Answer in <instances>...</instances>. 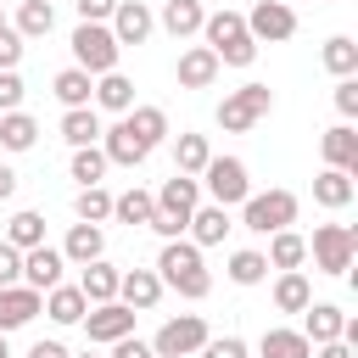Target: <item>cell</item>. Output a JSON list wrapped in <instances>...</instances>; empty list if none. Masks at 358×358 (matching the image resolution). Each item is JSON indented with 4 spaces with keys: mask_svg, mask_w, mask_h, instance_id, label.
I'll use <instances>...</instances> for the list:
<instances>
[{
    "mask_svg": "<svg viewBox=\"0 0 358 358\" xmlns=\"http://www.w3.org/2000/svg\"><path fill=\"white\" fill-rule=\"evenodd\" d=\"M319 62H324V73H336V78H358V45H352L347 34H336V39H324V50H319Z\"/></svg>",
    "mask_w": 358,
    "mask_h": 358,
    "instance_id": "74e56055",
    "label": "cell"
},
{
    "mask_svg": "<svg viewBox=\"0 0 358 358\" xmlns=\"http://www.w3.org/2000/svg\"><path fill=\"white\" fill-rule=\"evenodd\" d=\"M117 302H123L129 313H151V308L162 302L157 268H123V274H117Z\"/></svg>",
    "mask_w": 358,
    "mask_h": 358,
    "instance_id": "4fadbf2b",
    "label": "cell"
},
{
    "mask_svg": "<svg viewBox=\"0 0 358 358\" xmlns=\"http://www.w3.org/2000/svg\"><path fill=\"white\" fill-rule=\"evenodd\" d=\"M296 190H285V185H274V190H252L246 201H241V229H252V235H274V229H291L296 224Z\"/></svg>",
    "mask_w": 358,
    "mask_h": 358,
    "instance_id": "3957f363",
    "label": "cell"
},
{
    "mask_svg": "<svg viewBox=\"0 0 358 358\" xmlns=\"http://www.w3.org/2000/svg\"><path fill=\"white\" fill-rule=\"evenodd\" d=\"M28 358H73V352H67L62 341H34V347H28Z\"/></svg>",
    "mask_w": 358,
    "mask_h": 358,
    "instance_id": "681fc988",
    "label": "cell"
},
{
    "mask_svg": "<svg viewBox=\"0 0 358 358\" xmlns=\"http://www.w3.org/2000/svg\"><path fill=\"white\" fill-rule=\"evenodd\" d=\"M173 39H190V34H201V22H207V11H201V0H162V17H157Z\"/></svg>",
    "mask_w": 358,
    "mask_h": 358,
    "instance_id": "4316f807",
    "label": "cell"
},
{
    "mask_svg": "<svg viewBox=\"0 0 358 358\" xmlns=\"http://www.w3.org/2000/svg\"><path fill=\"white\" fill-rule=\"evenodd\" d=\"M173 78H179V90H213V78H218V56H213L207 45H185L179 62H173Z\"/></svg>",
    "mask_w": 358,
    "mask_h": 358,
    "instance_id": "2e32d148",
    "label": "cell"
},
{
    "mask_svg": "<svg viewBox=\"0 0 358 358\" xmlns=\"http://www.w3.org/2000/svg\"><path fill=\"white\" fill-rule=\"evenodd\" d=\"M268 112H274V90H268V84H241V90H229V95L218 101V129H224V134H246V129H257Z\"/></svg>",
    "mask_w": 358,
    "mask_h": 358,
    "instance_id": "277c9868",
    "label": "cell"
},
{
    "mask_svg": "<svg viewBox=\"0 0 358 358\" xmlns=\"http://www.w3.org/2000/svg\"><path fill=\"white\" fill-rule=\"evenodd\" d=\"M62 140L78 151V145H101V112L95 106H73L62 112Z\"/></svg>",
    "mask_w": 358,
    "mask_h": 358,
    "instance_id": "f1b7e54d",
    "label": "cell"
},
{
    "mask_svg": "<svg viewBox=\"0 0 358 358\" xmlns=\"http://www.w3.org/2000/svg\"><path fill=\"white\" fill-rule=\"evenodd\" d=\"M0 358H11V347H6V336H0Z\"/></svg>",
    "mask_w": 358,
    "mask_h": 358,
    "instance_id": "f5cc1de1",
    "label": "cell"
},
{
    "mask_svg": "<svg viewBox=\"0 0 358 358\" xmlns=\"http://www.w3.org/2000/svg\"><path fill=\"white\" fill-rule=\"evenodd\" d=\"M117 56H123V45L112 39L106 22H78V28H73V67H84L90 78L117 73Z\"/></svg>",
    "mask_w": 358,
    "mask_h": 358,
    "instance_id": "8992f818",
    "label": "cell"
},
{
    "mask_svg": "<svg viewBox=\"0 0 358 358\" xmlns=\"http://www.w3.org/2000/svg\"><path fill=\"white\" fill-rule=\"evenodd\" d=\"M6 285H22V252L0 241V291H6Z\"/></svg>",
    "mask_w": 358,
    "mask_h": 358,
    "instance_id": "f6af8a7d",
    "label": "cell"
},
{
    "mask_svg": "<svg viewBox=\"0 0 358 358\" xmlns=\"http://www.w3.org/2000/svg\"><path fill=\"white\" fill-rule=\"evenodd\" d=\"M157 280H162V291H179L185 302H201L207 291H213V274H207V263H201V246L196 241H162V252H157Z\"/></svg>",
    "mask_w": 358,
    "mask_h": 358,
    "instance_id": "6da1fadb",
    "label": "cell"
},
{
    "mask_svg": "<svg viewBox=\"0 0 358 358\" xmlns=\"http://www.w3.org/2000/svg\"><path fill=\"white\" fill-rule=\"evenodd\" d=\"M151 201H157V213H162V218H173V224L185 229V224H190V213L201 207V185H196L190 173H173V179H162V190H157Z\"/></svg>",
    "mask_w": 358,
    "mask_h": 358,
    "instance_id": "8fae6325",
    "label": "cell"
},
{
    "mask_svg": "<svg viewBox=\"0 0 358 358\" xmlns=\"http://www.w3.org/2000/svg\"><path fill=\"white\" fill-rule=\"evenodd\" d=\"M308 302H313V285H308V274H302V268H285V274L274 280V308H280V313H302Z\"/></svg>",
    "mask_w": 358,
    "mask_h": 358,
    "instance_id": "e575fe53",
    "label": "cell"
},
{
    "mask_svg": "<svg viewBox=\"0 0 358 358\" xmlns=\"http://www.w3.org/2000/svg\"><path fill=\"white\" fill-rule=\"evenodd\" d=\"M73 358H101V352H95V347H90V352H73Z\"/></svg>",
    "mask_w": 358,
    "mask_h": 358,
    "instance_id": "db71d44e",
    "label": "cell"
},
{
    "mask_svg": "<svg viewBox=\"0 0 358 358\" xmlns=\"http://www.w3.org/2000/svg\"><path fill=\"white\" fill-rule=\"evenodd\" d=\"M185 229H190V241H196V246L207 252V246H218V241H224V235H229L235 224H229V213H224V207H213V201H201V207L190 213V224H185Z\"/></svg>",
    "mask_w": 358,
    "mask_h": 358,
    "instance_id": "44dd1931",
    "label": "cell"
},
{
    "mask_svg": "<svg viewBox=\"0 0 358 358\" xmlns=\"http://www.w3.org/2000/svg\"><path fill=\"white\" fill-rule=\"evenodd\" d=\"M117 274H123V268H112L106 257L84 263V274H78V291H84V302H90V308H95V302H117Z\"/></svg>",
    "mask_w": 358,
    "mask_h": 358,
    "instance_id": "7402d4cb",
    "label": "cell"
},
{
    "mask_svg": "<svg viewBox=\"0 0 358 358\" xmlns=\"http://www.w3.org/2000/svg\"><path fill=\"white\" fill-rule=\"evenodd\" d=\"M352 196H358V185H352V173H341V168H324V173L313 179V201L330 207V213L352 207Z\"/></svg>",
    "mask_w": 358,
    "mask_h": 358,
    "instance_id": "d4e9b609",
    "label": "cell"
},
{
    "mask_svg": "<svg viewBox=\"0 0 358 358\" xmlns=\"http://www.w3.org/2000/svg\"><path fill=\"white\" fill-rule=\"evenodd\" d=\"M62 257L78 263V268L95 263V257H106V229H101V224H73L67 241H62Z\"/></svg>",
    "mask_w": 358,
    "mask_h": 358,
    "instance_id": "ffe728a7",
    "label": "cell"
},
{
    "mask_svg": "<svg viewBox=\"0 0 358 358\" xmlns=\"http://www.w3.org/2000/svg\"><path fill=\"white\" fill-rule=\"evenodd\" d=\"M0 28H6V11H0Z\"/></svg>",
    "mask_w": 358,
    "mask_h": 358,
    "instance_id": "11a10c76",
    "label": "cell"
},
{
    "mask_svg": "<svg viewBox=\"0 0 358 358\" xmlns=\"http://www.w3.org/2000/svg\"><path fill=\"white\" fill-rule=\"evenodd\" d=\"M90 106H101V112H117V117H123V112L134 106V84H129L123 73H101V78H95Z\"/></svg>",
    "mask_w": 358,
    "mask_h": 358,
    "instance_id": "83f0119b",
    "label": "cell"
},
{
    "mask_svg": "<svg viewBox=\"0 0 358 358\" xmlns=\"http://www.w3.org/2000/svg\"><path fill=\"white\" fill-rule=\"evenodd\" d=\"M62 268H67V257H62V246H34V252H22V285L28 291H50V285H62Z\"/></svg>",
    "mask_w": 358,
    "mask_h": 358,
    "instance_id": "7c38bea8",
    "label": "cell"
},
{
    "mask_svg": "<svg viewBox=\"0 0 358 358\" xmlns=\"http://www.w3.org/2000/svg\"><path fill=\"white\" fill-rule=\"evenodd\" d=\"M319 151H324V168H341V173L358 179V129H352V123L324 129V134H319Z\"/></svg>",
    "mask_w": 358,
    "mask_h": 358,
    "instance_id": "ac0fdd59",
    "label": "cell"
},
{
    "mask_svg": "<svg viewBox=\"0 0 358 358\" xmlns=\"http://www.w3.org/2000/svg\"><path fill=\"white\" fill-rule=\"evenodd\" d=\"M67 168H73L78 190H84V185H101V179H106V151H101V145H78Z\"/></svg>",
    "mask_w": 358,
    "mask_h": 358,
    "instance_id": "60d3db41",
    "label": "cell"
},
{
    "mask_svg": "<svg viewBox=\"0 0 358 358\" xmlns=\"http://www.w3.org/2000/svg\"><path fill=\"white\" fill-rule=\"evenodd\" d=\"M336 112H341V123L358 117V78H336Z\"/></svg>",
    "mask_w": 358,
    "mask_h": 358,
    "instance_id": "ee69618b",
    "label": "cell"
},
{
    "mask_svg": "<svg viewBox=\"0 0 358 358\" xmlns=\"http://www.w3.org/2000/svg\"><path fill=\"white\" fill-rule=\"evenodd\" d=\"M196 185L213 196V207H241L246 196H252V173H246V162L241 157H207V168L196 173Z\"/></svg>",
    "mask_w": 358,
    "mask_h": 358,
    "instance_id": "5b68a950",
    "label": "cell"
},
{
    "mask_svg": "<svg viewBox=\"0 0 358 358\" xmlns=\"http://www.w3.org/2000/svg\"><path fill=\"white\" fill-rule=\"evenodd\" d=\"M246 34H252L257 45H280V39L296 34V11H291L285 0H257V6L246 11Z\"/></svg>",
    "mask_w": 358,
    "mask_h": 358,
    "instance_id": "9c48e42d",
    "label": "cell"
},
{
    "mask_svg": "<svg viewBox=\"0 0 358 358\" xmlns=\"http://www.w3.org/2000/svg\"><path fill=\"white\" fill-rule=\"evenodd\" d=\"M39 313H45V296H39V291H28V285H6V291H0V336L34 324Z\"/></svg>",
    "mask_w": 358,
    "mask_h": 358,
    "instance_id": "9a60e30c",
    "label": "cell"
},
{
    "mask_svg": "<svg viewBox=\"0 0 358 358\" xmlns=\"http://www.w3.org/2000/svg\"><path fill=\"white\" fill-rule=\"evenodd\" d=\"M123 123L134 129V140H140L145 151H157V145L168 140V112H162V106H129Z\"/></svg>",
    "mask_w": 358,
    "mask_h": 358,
    "instance_id": "cb8c5ba5",
    "label": "cell"
},
{
    "mask_svg": "<svg viewBox=\"0 0 358 358\" xmlns=\"http://www.w3.org/2000/svg\"><path fill=\"white\" fill-rule=\"evenodd\" d=\"M112 39L117 45H145L151 39V28H157V17H151V6L145 0H117V11H112Z\"/></svg>",
    "mask_w": 358,
    "mask_h": 358,
    "instance_id": "5bb4252c",
    "label": "cell"
},
{
    "mask_svg": "<svg viewBox=\"0 0 358 358\" xmlns=\"http://www.w3.org/2000/svg\"><path fill=\"white\" fill-rule=\"evenodd\" d=\"M11 196H17V173L0 162V201H11Z\"/></svg>",
    "mask_w": 358,
    "mask_h": 358,
    "instance_id": "816d5d0a",
    "label": "cell"
},
{
    "mask_svg": "<svg viewBox=\"0 0 358 358\" xmlns=\"http://www.w3.org/2000/svg\"><path fill=\"white\" fill-rule=\"evenodd\" d=\"M151 213H157V201H151V190H140V185H129V190H117V196H112V218H117V224H129V229H145V224H151Z\"/></svg>",
    "mask_w": 358,
    "mask_h": 358,
    "instance_id": "484cf974",
    "label": "cell"
},
{
    "mask_svg": "<svg viewBox=\"0 0 358 358\" xmlns=\"http://www.w3.org/2000/svg\"><path fill=\"white\" fill-rule=\"evenodd\" d=\"M0 112H22V73H0Z\"/></svg>",
    "mask_w": 358,
    "mask_h": 358,
    "instance_id": "bcb514c9",
    "label": "cell"
},
{
    "mask_svg": "<svg viewBox=\"0 0 358 358\" xmlns=\"http://www.w3.org/2000/svg\"><path fill=\"white\" fill-rule=\"evenodd\" d=\"M78 6V22H112V11H117V0H73Z\"/></svg>",
    "mask_w": 358,
    "mask_h": 358,
    "instance_id": "7dc6e473",
    "label": "cell"
},
{
    "mask_svg": "<svg viewBox=\"0 0 358 358\" xmlns=\"http://www.w3.org/2000/svg\"><path fill=\"white\" fill-rule=\"evenodd\" d=\"M22 39H45L56 28V6L50 0H17V22H11Z\"/></svg>",
    "mask_w": 358,
    "mask_h": 358,
    "instance_id": "1f68e13d",
    "label": "cell"
},
{
    "mask_svg": "<svg viewBox=\"0 0 358 358\" xmlns=\"http://www.w3.org/2000/svg\"><path fill=\"white\" fill-rule=\"evenodd\" d=\"M101 151H106V168H140V162L151 157V151L134 140V129H129L123 117H117L112 129H101Z\"/></svg>",
    "mask_w": 358,
    "mask_h": 358,
    "instance_id": "e0dca14e",
    "label": "cell"
},
{
    "mask_svg": "<svg viewBox=\"0 0 358 358\" xmlns=\"http://www.w3.org/2000/svg\"><path fill=\"white\" fill-rule=\"evenodd\" d=\"M263 257H268V268H280V274H285V268H302V263H308V241H302L296 229H274Z\"/></svg>",
    "mask_w": 358,
    "mask_h": 358,
    "instance_id": "4dcf8cb0",
    "label": "cell"
},
{
    "mask_svg": "<svg viewBox=\"0 0 358 358\" xmlns=\"http://www.w3.org/2000/svg\"><path fill=\"white\" fill-rule=\"evenodd\" d=\"M73 218H78V224H106V218H112V190L84 185V190L73 196Z\"/></svg>",
    "mask_w": 358,
    "mask_h": 358,
    "instance_id": "f35d334b",
    "label": "cell"
},
{
    "mask_svg": "<svg viewBox=\"0 0 358 358\" xmlns=\"http://www.w3.org/2000/svg\"><path fill=\"white\" fill-rule=\"evenodd\" d=\"M50 90H56V101L73 112V106H90V95H95V78H90L84 67H62V73L50 78Z\"/></svg>",
    "mask_w": 358,
    "mask_h": 358,
    "instance_id": "d6a6232c",
    "label": "cell"
},
{
    "mask_svg": "<svg viewBox=\"0 0 358 358\" xmlns=\"http://www.w3.org/2000/svg\"><path fill=\"white\" fill-rule=\"evenodd\" d=\"M341 324H347V313H341L336 302H308V308H302V336H308L313 347L341 341Z\"/></svg>",
    "mask_w": 358,
    "mask_h": 358,
    "instance_id": "d6986e66",
    "label": "cell"
},
{
    "mask_svg": "<svg viewBox=\"0 0 358 358\" xmlns=\"http://www.w3.org/2000/svg\"><path fill=\"white\" fill-rule=\"evenodd\" d=\"M257 352H263V358H313V341H308L302 330H285V324H268V330L257 336Z\"/></svg>",
    "mask_w": 358,
    "mask_h": 358,
    "instance_id": "603a6c76",
    "label": "cell"
},
{
    "mask_svg": "<svg viewBox=\"0 0 358 358\" xmlns=\"http://www.w3.org/2000/svg\"><path fill=\"white\" fill-rule=\"evenodd\" d=\"M313 358H358L347 341H324V347H313Z\"/></svg>",
    "mask_w": 358,
    "mask_h": 358,
    "instance_id": "f907efd6",
    "label": "cell"
},
{
    "mask_svg": "<svg viewBox=\"0 0 358 358\" xmlns=\"http://www.w3.org/2000/svg\"><path fill=\"white\" fill-rule=\"evenodd\" d=\"M308 252H313V268L319 274H352V257H358V229L352 224H319L313 229V241H308Z\"/></svg>",
    "mask_w": 358,
    "mask_h": 358,
    "instance_id": "52a82bcc",
    "label": "cell"
},
{
    "mask_svg": "<svg viewBox=\"0 0 358 358\" xmlns=\"http://www.w3.org/2000/svg\"><path fill=\"white\" fill-rule=\"evenodd\" d=\"M84 336H90V347H112V341H123V336H134V313L123 308V302H95L84 319Z\"/></svg>",
    "mask_w": 358,
    "mask_h": 358,
    "instance_id": "30bf717a",
    "label": "cell"
},
{
    "mask_svg": "<svg viewBox=\"0 0 358 358\" xmlns=\"http://www.w3.org/2000/svg\"><path fill=\"white\" fill-rule=\"evenodd\" d=\"M0 145L17 151V157L34 151V145H39V123H34L28 112H0Z\"/></svg>",
    "mask_w": 358,
    "mask_h": 358,
    "instance_id": "8d00e7d4",
    "label": "cell"
},
{
    "mask_svg": "<svg viewBox=\"0 0 358 358\" xmlns=\"http://www.w3.org/2000/svg\"><path fill=\"white\" fill-rule=\"evenodd\" d=\"M22 50H28V45H22V34H17L11 22H6V28H0V73H17Z\"/></svg>",
    "mask_w": 358,
    "mask_h": 358,
    "instance_id": "b9f144b4",
    "label": "cell"
},
{
    "mask_svg": "<svg viewBox=\"0 0 358 358\" xmlns=\"http://www.w3.org/2000/svg\"><path fill=\"white\" fill-rule=\"evenodd\" d=\"M0 241H6V246H17V252L45 246V213H34V207L11 213V224H6V235H0Z\"/></svg>",
    "mask_w": 358,
    "mask_h": 358,
    "instance_id": "f546056e",
    "label": "cell"
},
{
    "mask_svg": "<svg viewBox=\"0 0 358 358\" xmlns=\"http://www.w3.org/2000/svg\"><path fill=\"white\" fill-rule=\"evenodd\" d=\"M45 313H50L56 324H78V319L90 313V302H84L78 285H50V291H45Z\"/></svg>",
    "mask_w": 358,
    "mask_h": 358,
    "instance_id": "d590c367",
    "label": "cell"
},
{
    "mask_svg": "<svg viewBox=\"0 0 358 358\" xmlns=\"http://www.w3.org/2000/svg\"><path fill=\"white\" fill-rule=\"evenodd\" d=\"M235 285H263L268 280V257L263 252H252V246H241V252H229V268H224Z\"/></svg>",
    "mask_w": 358,
    "mask_h": 358,
    "instance_id": "ab89813d",
    "label": "cell"
},
{
    "mask_svg": "<svg viewBox=\"0 0 358 358\" xmlns=\"http://www.w3.org/2000/svg\"><path fill=\"white\" fill-rule=\"evenodd\" d=\"M207 157H213L207 134H190V129H185V134H173V173H190V179H196V173L207 168Z\"/></svg>",
    "mask_w": 358,
    "mask_h": 358,
    "instance_id": "836d02e7",
    "label": "cell"
},
{
    "mask_svg": "<svg viewBox=\"0 0 358 358\" xmlns=\"http://www.w3.org/2000/svg\"><path fill=\"white\" fill-rule=\"evenodd\" d=\"M201 358H252V347H246L241 336H207Z\"/></svg>",
    "mask_w": 358,
    "mask_h": 358,
    "instance_id": "7bdbcfd3",
    "label": "cell"
},
{
    "mask_svg": "<svg viewBox=\"0 0 358 358\" xmlns=\"http://www.w3.org/2000/svg\"><path fill=\"white\" fill-rule=\"evenodd\" d=\"M112 358H157V352H151V341H140V336H123V341H112Z\"/></svg>",
    "mask_w": 358,
    "mask_h": 358,
    "instance_id": "c3c4849f",
    "label": "cell"
},
{
    "mask_svg": "<svg viewBox=\"0 0 358 358\" xmlns=\"http://www.w3.org/2000/svg\"><path fill=\"white\" fill-rule=\"evenodd\" d=\"M207 319L201 313H179V319H168L162 330H157V341H151V352L157 358H190V352H201L207 347Z\"/></svg>",
    "mask_w": 358,
    "mask_h": 358,
    "instance_id": "ba28073f",
    "label": "cell"
},
{
    "mask_svg": "<svg viewBox=\"0 0 358 358\" xmlns=\"http://www.w3.org/2000/svg\"><path fill=\"white\" fill-rule=\"evenodd\" d=\"M201 39H207V50L218 56V67H252V62H257V39L246 34V17H241V11H207Z\"/></svg>",
    "mask_w": 358,
    "mask_h": 358,
    "instance_id": "7a4b0ae2",
    "label": "cell"
}]
</instances>
